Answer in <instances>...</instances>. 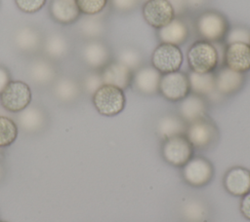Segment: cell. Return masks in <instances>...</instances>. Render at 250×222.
Instances as JSON below:
<instances>
[{
	"instance_id": "1",
	"label": "cell",
	"mask_w": 250,
	"mask_h": 222,
	"mask_svg": "<svg viewBox=\"0 0 250 222\" xmlns=\"http://www.w3.org/2000/svg\"><path fill=\"white\" fill-rule=\"evenodd\" d=\"M193 26L201 40L218 43L224 42L230 23L223 13L216 10H204L194 18Z\"/></svg>"
},
{
	"instance_id": "2",
	"label": "cell",
	"mask_w": 250,
	"mask_h": 222,
	"mask_svg": "<svg viewBox=\"0 0 250 222\" xmlns=\"http://www.w3.org/2000/svg\"><path fill=\"white\" fill-rule=\"evenodd\" d=\"M187 61L189 70L196 73H213L219 67V57L214 44L201 39L189 46Z\"/></svg>"
},
{
	"instance_id": "3",
	"label": "cell",
	"mask_w": 250,
	"mask_h": 222,
	"mask_svg": "<svg viewBox=\"0 0 250 222\" xmlns=\"http://www.w3.org/2000/svg\"><path fill=\"white\" fill-rule=\"evenodd\" d=\"M92 102L99 114L105 117H113L120 114L126 105L124 91L104 84L92 95Z\"/></svg>"
},
{
	"instance_id": "4",
	"label": "cell",
	"mask_w": 250,
	"mask_h": 222,
	"mask_svg": "<svg viewBox=\"0 0 250 222\" xmlns=\"http://www.w3.org/2000/svg\"><path fill=\"white\" fill-rule=\"evenodd\" d=\"M184 62V55L179 46L159 43L152 51L150 65L160 74L175 72L181 69Z\"/></svg>"
},
{
	"instance_id": "5",
	"label": "cell",
	"mask_w": 250,
	"mask_h": 222,
	"mask_svg": "<svg viewBox=\"0 0 250 222\" xmlns=\"http://www.w3.org/2000/svg\"><path fill=\"white\" fill-rule=\"evenodd\" d=\"M194 148L186 134L175 135L164 139L161 145V155L171 166L182 167L193 157Z\"/></svg>"
},
{
	"instance_id": "6",
	"label": "cell",
	"mask_w": 250,
	"mask_h": 222,
	"mask_svg": "<svg viewBox=\"0 0 250 222\" xmlns=\"http://www.w3.org/2000/svg\"><path fill=\"white\" fill-rule=\"evenodd\" d=\"M31 99L32 92L29 86L20 80H11L0 94L2 107L11 113L22 111L30 104Z\"/></svg>"
},
{
	"instance_id": "7",
	"label": "cell",
	"mask_w": 250,
	"mask_h": 222,
	"mask_svg": "<svg viewBox=\"0 0 250 222\" xmlns=\"http://www.w3.org/2000/svg\"><path fill=\"white\" fill-rule=\"evenodd\" d=\"M166 100L179 102L190 93L188 73L181 70L162 74L159 82V92Z\"/></svg>"
},
{
	"instance_id": "8",
	"label": "cell",
	"mask_w": 250,
	"mask_h": 222,
	"mask_svg": "<svg viewBox=\"0 0 250 222\" xmlns=\"http://www.w3.org/2000/svg\"><path fill=\"white\" fill-rule=\"evenodd\" d=\"M81 58L91 69L101 71L112 59L110 47L103 39L86 40L81 49Z\"/></svg>"
},
{
	"instance_id": "9",
	"label": "cell",
	"mask_w": 250,
	"mask_h": 222,
	"mask_svg": "<svg viewBox=\"0 0 250 222\" xmlns=\"http://www.w3.org/2000/svg\"><path fill=\"white\" fill-rule=\"evenodd\" d=\"M185 134L193 148L203 149L217 140L219 132L215 123L205 117L188 124Z\"/></svg>"
},
{
	"instance_id": "10",
	"label": "cell",
	"mask_w": 250,
	"mask_h": 222,
	"mask_svg": "<svg viewBox=\"0 0 250 222\" xmlns=\"http://www.w3.org/2000/svg\"><path fill=\"white\" fill-rule=\"evenodd\" d=\"M182 175L188 185L202 187L211 181L214 175V167L207 159L192 157L182 166Z\"/></svg>"
},
{
	"instance_id": "11",
	"label": "cell",
	"mask_w": 250,
	"mask_h": 222,
	"mask_svg": "<svg viewBox=\"0 0 250 222\" xmlns=\"http://www.w3.org/2000/svg\"><path fill=\"white\" fill-rule=\"evenodd\" d=\"M145 21L154 29H159L174 19L175 13L167 0H146L142 5Z\"/></svg>"
},
{
	"instance_id": "12",
	"label": "cell",
	"mask_w": 250,
	"mask_h": 222,
	"mask_svg": "<svg viewBox=\"0 0 250 222\" xmlns=\"http://www.w3.org/2000/svg\"><path fill=\"white\" fill-rule=\"evenodd\" d=\"M214 74L216 91L223 96L236 93L241 90L246 81L244 73L234 71L225 65L218 67Z\"/></svg>"
},
{
	"instance_id": "13",
	"label": "cell",
	"mask_w": 250,
	"mask_h": 222,
	"mask_svg": "<svg viewBox=\"0 0 250 222\" xmlns=\"http://www.w3.org/2000/svg\"><path fill=\"white\" fill-rule=\"evenodd\" d=\"M179 102L178 115L188 125L207 117L208 102L205 97L190 92Z\"/></svg>"
},
{
	"instance_id": "14",
	"label": "cell",
	"mask_w": 250,
	"mask_h": 222,
	"mask_svg": "<svg viewBox=\"0 0 250 222\" xmlns=\"http://www.w3.org/2000/svg\"><path fill=\"white\" fill-rule=\"evenodd\" d=\"M224 65L234 71L244 73L250 71V45L231 43L226 45Z\"/></svg>"
},
{
	"instance_id": "15",
	"label": "cell",
	"mask_w": 250,
	"mask_h": 222,
	"mask_svg": "<svg viewBox=\"0 0 250 222\" xmlns=\"http://www.w3.org/2000/svg\"><path fill=\"white\" fill-rule=\"evenodd\" d=\"M161 75L151 65H143L134 71L132 85L142 94L154 95L159 92Z\"/></svg>"
},
{
	"instance_id": "16",
	"label": "cell",
	"mask_w": 250,
	"mask_h": 222,
	"mask_svg": "<svg viewBox=\"0 0 250 222\" xmlns=\"http://www.w3.org/2000/svg\"><path fill=\"white\" fill-rule=\"evenodd\" d=\"M133 71L119 61L112 59L101 70L104 84L117 87L123 91L132 86Z\"/></svg>"
},
{
	"instance_id": "17",
	"label": "cell",
	"mask_w": 250,
	"mask_h": 222,
	"mask_svg": "<svg viewBox=\"0 0 250 222\" xmlns=\"http://www.w3.org/2000/svg\"><path fill=\"white\" fill-rule=\"evenodd\" d=\"M156 37L159 43L181 46L189 37V28L183 18H175L169 23L156 30Z\"/></svg>"
},
{
	"instance_id": "18",
	"label": "cell",
	"mask_w": 250,
	"mask_h": 222,
	"mask_svg": "<svg viewBox=\"0 0 250 222\" xmlns=\"http://www.w3.org/2000/svg\"><path fill=\"white\" fill-rule=\"evenodd\" d=\"M48 123L46 111L38 105H28L19 112L18 124L27 133H37L42 131Z\"/></svg>"
},
{
	"instance_id": "19",
	"label": "cell",
	"mask_w": 250,
	"mask_h": 222,
	"mask_svg": "<svg viewBox=\"0 0 250 222\" xmlns=\"http://www.w3.org/2000/svg\"><path fill=\"white\" fill-rule=\"evenodd\" d=\"M226 191L235 197H242L250 191V170L243 166L230 167L223 180Z\"/></svg>"
},
{
	"instance_id": "20",
	"label": "cell",
	"mask_w": 250,
	"mask_h": 222,
	"mask_svg": "<svg viewBox=\"0 0 250 222\" xmlns=\"http://www.w3.org/2000/svg\"><path fill=\"white\" fill-rule=\"evenodd\" d=\"M52 92L57 100L69 104L75 102L81 95V84L73 77H57L52 84Z\"/></svg>"
},
{
	"instance_id": "21",
	"label": "cell",
	"mask_w": 250,
	"mask_h": 222,
	"mask_svg": "<svg viewBox=\"0 0 250 222\" xmlns=\"http://www.w3.org/2000/svg\"><path fill=\"white\" fill-rule=\"evenodd\" d=\"M30 80L39 86L53 84L57 78V68L50 58L37 57L33 59L27 68Z\"/></svg>"
},
{
	"instance_id": "22",
	"label": "cell",
	"mask_w": 250,
	"mask_h": 222,
	"mask_svg": "<svg viewBox=\"0 0 250 222\" xmlns=\"http://www.w3.org/2000/svg\"><path fill=\"white\" fill-rule=\"evenodd\" d=\"M49 11L52 18L63 25L76 22L81 16L75 0H52Z\"/></svg>"
},
{
	"instance_id": "23",
	"label": "cell",
	"mask_w": 250,
	"mask_h": 222,
	"mask_svg": "<svg viewBox=\"0 0 250 222\" xmlns=\"http://www.w3.org/2000/svg\"><path fill=\"white\" fill-rule=\"evenodd\" d=\"M14 42L16 47L25 54H33L43 45V39L39 30L29 25L22 26L16 31Z\"/></svg>"
},
{
	"instance_id": "24",
	"label": "cell",
	"mask_w": 250,
	"mask_h": 222,
	"mask_svg": "<svg viewBox=\"0 0 250 222\" xmlns=\"http://www.w3.org/2000/svg\"><path fill=\"white\" fill-rule=\"evenodd\" d=\"M187 127L188 124L178 114L168 113L158 119L155 130L156 134L164 140L175 135L185 134Z\"/></svg>"
},
{
	"instance_id": "25",
	"label": "cell",
	"mask_w": 250,
	"mask_h": 222,
	"mask_svg": "<svg viewBox=\"0 0 250 222\" xmlns=\"http://www.w3.org/2000/svg\"><path fill=\"white\" fill-rule=\"evenodd\" d=\"M45 54L50 59H61L65 57L70 51V44L65 35L61 32H53L43 41Z\"/></svg>"
},
{
	"instance_id": "26",
	"label": "cell",
	"mask_w": 250,
	"mask_h": 222,
	"mask_svg": "<svg viewBox=\"0 0 250 222\" xmlns=\"http://www.w3.org/2000/svg\"><path fill=\"white\" fill-rule=\"evenodd\" d=\"M78 30L86 40L103 39L106 32V21L104 17L99 15L86 16L81 18Z\"/></svg>"
},
{
	"instance_id": "27",
	"label": "cell",
	"mask_w": 250,
	"mask_h": 222,
	"mask_svg": "<svg viewBox=\"0 0 250 222\" xmlns=\"http://www.w3.org/2000/svg\"><path fill=\"white\" fill-rule=\"evenodd\" d=\"M190 92L201 95L205 98L210 96L215 91V74L213 73H196L190 71L188 73Z\"/></svg>"
},
{
	"instance_id": "28",
	"label": "cell",
	"mask_w": 250,
	"mask_h": 222,
	"mask_svg": "<svg viewBox=\"0 0 250 222\" xmlns=\"http://www.w3.org/2000/svg\"><path fill=\"white\" fill-rule=\"evenodd\" d=\"M113 59L127 66L133 72L144 65V56L141 50L132 45H126L120 47Z\"/></svg>"
},
{
	"instance_id": "29",
	"label": "cell",
	"mask_w": 250,
	"mask_h": 222,
	"mask_svg": "<svg viewBox=\"0 0 250 222\" xmlns=\"http://www.w3.org/2000/svg\"><path fill=\"white\" fill-rule=\"evenodd\" d=\"M182 215L188 222H202L208 215L206 205L199 200L191 199L182 206Z\"/></svg>"
},
{
	"instance_id": "30",
	"label": "cell",
	"mask_w": 250,
	"mask_h": 222,
	"mask_svg": "<svg viewBox=\"0 0 250 222\" xmlns=\"http://www.w3.org/2000/svg\"><path fill=\"white\" fill-rule=\"evenodd\" d=\"M19 133L18 124L6 116H0V148L12 145Z\"/></svg>"
},
{
	"instance_id": "31",
	"label": "cell",
	"mask_w": 250,
	"mask_h": 222,
	"mask_svg": "<svg viewBox=\"0 0 250 222\" xmlns=\"http://www.w3.org/2000/svg\"><path fill=\"white\" fill-rule=\"evenodd\" d=\"M226 45L231 43H244L250 45V28L245 25H230L224 40Z\"/></svg>"
},
{
	"instance_id": "32",
	"label": "cell",
	"mask_w": 250,
	"mask_h": 222,
	"mask_svg": "<svg viewBox=\"0 0 250 222\" xmlns=\"http://www.w3.org/2000/svg\"><path fill=\"white\" fill-rule=\"evenodd\" d=\"M80 84H81L82 91H84L85 92H87L92 96L97 92V90L104 85L101 71H98V70L89 71L88 73L85 74Z\"/></svg>"
},
{
	"instance_id": "33",
	"label": "cell",
	"mask_w": 250,
	"mask_h": 222,
	"mask_svg": "<svg viewBox=\"0 0 250 222\" xmlns=\"http://www.w3.org/2000/svg\"><path fill=\"white\" fill-rule=\"evenodd\" d=\"M81 14L95 16L101 14L107 6L108 0H75Z\"/></svg>"
},
{
	"instance_id": "34",
	"label": "cell",
	"mask_w": 250,
	"mask_h": 222,
	"mask_svg": "<svg viewBox=\"0 0 250 222\" xmlns=\"http://www.w3.org/2000/svg\"><path fill=\"white\" fill-rule=\"evenodd\" d=\"M111 8L120 14H127L134 11L141 3L142 0H108Z\"/></svg>"
},
{
	"instance_id": "35",
	"label": "cell",
	"mask_w": 250,
	"mask_h": 222,
	"mask_svg": "<svg viewBox=\"0 0 250 222\" xmlns=\"http://www.w3.org/2000/svg\"><path fill=\"white\" fill-rule=\"evenodd\" d=\"M47 0H15L17 7L25 14H34L40 11Z\"/></svg>"
},
{
	"instance_id": "36",
	"label": "cell",
	"mask_w": 250,
	"mask_h": 222,
	"mask_svg": "<svg viewBox=\"0 0 250 222\" xmlns=\"http://www.w3.org/2000/svg\"><path fill=\"white\" fill-rule=\"evenodd\" d=\"M167 1L172 6L176 18H182L185 15H187V13L188 12L186 0H167Z\"/></svg>"
},
{
	"instance_id": "37",
	"label": "cell",
	"mask_w": 250,
	"mask_h": 222,
	"mask_svg": "<svg viewBox=\"0 0 250 222\" xmlns=\"http://www.w3.org/2000/svg\"><path fill=\"white\" fill-rule=\"evenodd\" d=\"M239 210L242 216L250 221V191L241 197Z\"/></svg>"
},
{
	"instance_id": "38",
	"label": "cell",
	"mask_w": 250,
	"mask_h": 222,
	"mask_svg": "<svg viewBox=\"0 0 250 222\" xmlns=\"http://www.w3.org/2000/svg\"><path fill=\"white\" fill-rule=\"evenodd\" d=\"M208 0H186L187 6H188V10L189 11H200L202 10L206 4H207Z\"/></svg>"
},
{
	"instance_id": "39",
	"label": "cell",
	"mask_w": 250,
	"mask_h": 222,
	"mask_svg": "<svg viewBox=\"0 0 250 222\" xmlns=\"http://www.w3.org/2000/svg\"><path fill=\"white\" fill-rule=\"evenodd\" d=\"M10 81H11V77L8 69L0 65V94Z\"/></svg>"
},
{
	"instance_id": "40",
	"label": "cell",
	"mask_w": 250,
	"mask_h": 222,
	"mask_svg": "<svg viewBox=\"0 0 250 222\" xmlns=\"http://www.w3.org/2000/svg\"><path fill=\"white\" fill-rule=\"evenodd\" d=\"M4 175H5V168H4L3 164H2V163H1V161H0V182L2 181V179H3Z\"/></svg>"
},
{
	"instance_id": "41",
	"label": "cell",
	"mask_w": 250,
	"mask_h": 222,
	"mask_svg": "<svg viewBox=\"0 0 250 222\" xmlns=\"http://www.w3.org/2000/svg\"><path fill=\"white\" fill-rule=\"evenodd\" d=\"M0 222H7V221H3V220H0Z\"/></svg>"
},
{
	"instance_id": "42",
	"label": "cell",
	"mask_w": 250,
	"mask_h": 222,
	"mask_svg": "<svg viewBox=\"0 0 250 222\" xmlns=\"http://www.w3.org/2000/svg\"><path fill=\"white\" fill-rule=\"evenodd\" d=\"M145 1H146V0H142V2H145Z\"/></svg>"
}]
</instances>
